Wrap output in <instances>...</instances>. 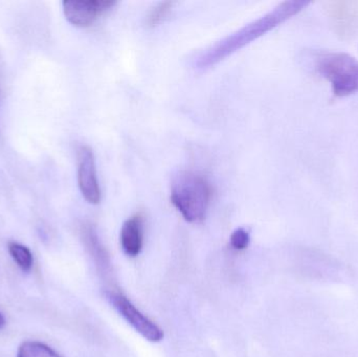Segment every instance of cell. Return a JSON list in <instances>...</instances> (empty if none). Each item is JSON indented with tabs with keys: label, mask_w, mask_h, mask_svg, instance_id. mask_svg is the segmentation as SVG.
Segmentation results:
<instances>
[{
	"label": "cell",
	"mask_w": 358,
	"mask_h": 357,
	"mask_svg": "<svg viewBox=\"0 0 358 357\" xmlns=\"http://www.w3.org/2000/svg\"><path fill=\"white\" fill-rule=\"evenodd\" d=\"M309 4L310 2L305 1V0L282 2L264 16L248 23L239 31H235L210 46L203 54L198 57L195 66L199 69H206L208 67L214 66L217 63L224 60L227 57L231 56V54L241 50L250 42L268 33L269 31L275 29L281 23L285 22L294 15L299 14Z\"/></svg>",
	"instance_id": "obj_1"
},
{
	"label": "cell",
	"mask_w": 358,
	"mask_h": 357,
	"mask_svg": "<svg viewBox=\"0 0 358 357\" xmlns=\"http://www.w3.org/2000/svg\"><path fill=\"white\" fill-rule=\"evenodd\" d=\"M212 196V186L201 174L180 171L172 180L170 199L187 222L198 224L206 218Z\"/></svg>",
	"instance_id": "obj_2"
},
{
	"label": "cell",
	"mask_w": 358,
	"mask_h": 357,
	"mask_svg": "<svg viewBox=\"0 0 358 357\" xmlns=\"http://www.w3.org/2000/svg\"><path fill=\"white\" fill-rule=\"evenodd\" d=\"M315 69L331 83L336 96L358 92V60L346 52H326L315 58Z\"/></svg>",
	"instance_id": "obj_3"
},
{
	"label": "cell",
	"mask_w": 358,
	"mask_h": 357,
	"mask_svg": "<svg viewBox=\"0 0 358 357\" xmlns=\"http://www.w3.org/2000/svg\"><path fill=\"white\" fill-rule=\"evenodd\" d=\"M105 296L111 306L123 316L124 320L144 339L152 343L163 341L165 337L163 329L144 316L123 293L115 291H107Z\"/></svg>",
	"instance_id": "obj_4"
},
{
	"label": "cell",
	"mask_w": 358,
	"mask_h": 357,
	"mask_svg": "<svg viewBox=\"0 0 358 357\" xmlns=\"http://www.w3.org/2000/svg\"><path fill=\"white\" fill-rule=\"evenodd\" d=\"M78 186L87 203L98 205L101 189L96 174V159L90 147L83 145L77 151Z\"/></svg>",
	"instance_id": "obj_5"
},
{
	"label": "cell",
	"mask_w": 358,
	"mask_h": 357,
	"mask_svg": "<svg viewBox=\"0 0 358 357\" xmlns=\"http://www.w3.org/2000/svg\"><path fill=\"white\" fill-rule=\"evenodd\" d=\"M115 3V0H65L62 2L63 13L67 21L75 27H90Z\"/></svg>",
	"instance_id": "obj_6"
},
{
	"label": "cell",
	"mask_w": 358,
	"mask_h": 357,
	"mask_svg": "<svg viewBox=\"0 0 358 357\" xmlns=\"http://www.w3.org/2000/svg\"><path fill=\"white\" fill-rule=\"evenodd\" d=\"M122 249L130 258L140 255L144 247V219L140 214L128 218L122 226L120 234Z\"/></svg>",
	"instance_id": "obj_7"
},
{
	"label": "cell",
	"mask_w": 358,
	"mask_h": 357,
	"mask_svg": "<svg viewBox=\"0 0 358 357\" xmlns=\"http://www.w3.org/2000/svg\"><path fill=\"white\" fill-rule=\"evenodd\" d=\"M82 236H83L84 242H85L90 255L94 258L99 270L107 274L111 268L110 257H109L108 252L103 245L102 241L99 238L96 228L92 224H85L82 228Z\"/></svg>",
	"instance_id": "obj_8"
},
{
	"label": "cell",
	"mask_w": 358,
	"mask_h": 357,
	"mask_svg": "<svg viewBox=\"0 0 358 357\" xmlns=\"http://www.w3.org/2000/svg\"><path fill=\"white\" fill-rule=\"evenodd\" d=\"M8 253L13 258L17 265L22 272H31L33 268V254L29 251V247L18 242H10L8 245Z\"/></svg>",
	"instance_id": "obj_9"
},
{
	"label": "cell",
	"mask_w": 358,
	"mask_h": 357,
	"mask_svg": "<svg viewBox=\"0 0 358 357\" xmlns=\"http://www.w3.org/2000/svg\"><path fill=\"white\" fill-rule=\"evenodd\" d=\"M17 357H61L52 348L40 342L27 341L21 344Z\"/></svg>",
	"instance_id": "obj_10"
},
{
	"label": "cell",
	"mask_w": 358,
	"mask_h": 357,
	"mask_svg": "<svg viewBox=\"0 0 358 357\" xmlns=\"http://www.w3.org/2000/svg\"><path fill=\"white\" fill-rule=\"evenodd\" d=\"M173 2L164 1L155 6L147 16L146 23L148 27H153L164 22L168 15L171 12Z\"/></svg>",
	"instance_id": "obj_11"
},
{
	"label": "cell",
	"mask_w": 358,
	"mask_h": 357,
	"mask_svg": "<svg viewBox=\"0 0 358 357\" xmlns=\"http://www.w3.org/2000/svg\"><path fill=\"white\" fill-rule=\"evenodd\" d=\"M250 242V233L245 228H237L231 233V237H229V245L235 251H244L248 249Z\"/></svg>",
	"instance_id": "obj_12"
},
{
	"label": "cell",
	"mask_w": 358,
	"mask_h": 357,
	"mask_svg": "<svg viewBox=\"0 0 358 357\" xmlns=\"http://www.w3.org/2000/svg\"><path fill=\"white\" fill-rule=\"evenodd\" d=\"M6 325V319H4L3 314L0 312V329L3 328Z\"/></svg>",
	"instance_id": "obj_13"
}]
</instances>
